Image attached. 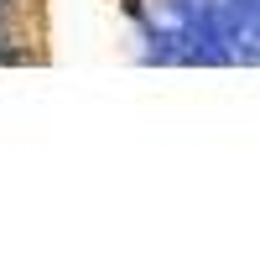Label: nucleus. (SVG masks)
<instances>
[{
  "label": "nucleus",
  "instance_id": "f257e3e1",
  "mask_svg": "<svg viewBox=\"0 0 260 260\" xmlns=\"http://www.w3.org/2000/svg\"><path fill=\"white\" fill-rule=\"evenodd\" d=\"M21 21H16V6H6V0H0V47H6V42H21Z\"/></svg>",
  "mask_w": 260,
  "mask_h": 260
},
{
  "label": "nucleus",
  "instance_id": "f03ea898",
  "mask_svg": "<svg viewBox=\"0 0 260 260\" xmlns=\"http://www.w3.org/2000/svg\"><path fill=\"white\" fill-rule=\"evenodd\" d=\"M6 6H16V11H21V0H6Z\"/></svg>",
  "mask_w": 260,
  "mask_h": 260
}]
</instances>
